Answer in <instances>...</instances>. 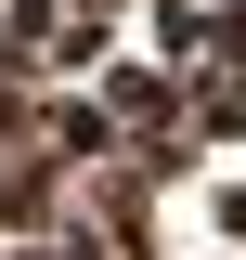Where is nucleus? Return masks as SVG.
<instances>
[{"label": "nucleus", "instance_id": "5", "mask_svg": "<svg viewBox=\"0 0 246 260\" xmlns=\"http://www.w3.org/2000/svg\"><path fill=\"white\" fill-rule=\"evenodd\" d=\"M26 117H39V91H26V78H0V156L26 143Z\"/></svg>", "mask_w": 246, "mask_h": 260}, {"label": "nucleus", "instance_id": "7", "mask_svg": "<svg viewBox=\"0 0 246 260\" xmlns=\"http://www.w3.org/2000/svg\"><path fill=\"white\" fill-rule=\"evenodd\" d=\"M52 13H91V26H117V13H130V0H52Z\"/></svg>", "mask_w": 246, "mask_h": 260}, {"label": "nucleus", "instance_id": "4", "mask_svg": "<svg viewBox=\"0 0 246 260\" xmlns=\"http://www.w3.org/2000/svg\"><path fill=\"white\" fill-rule=\"evenodd\" d=\"M13 260H117L91 221H52V234H13Z\"/></svg>", "mask_w": 246, "mask_h": 260}, {"label": "nucleus", "instance_id": "2", "mask_svg": "<svg viewBox=\"0 0 246 260\" xmlns=\"http://www.w3.org/2000/svg\"><path fill=\"white\" fill-rule=\"evenodd\" d=\"M26 143H39V156H65V182H78L91 156H117V117H104V104L78 91V78H65V91H52V104L26 117Z\"/></svg>", "mask_w": 246, "mask_h": 260}, {"label": "nucleus", "instance_id": "6", "mask_svg": "<svg viewBox=\"0 0 246 260\" xmlns=\"http://www.w3.org/2000/svg\"><path fill=\"white\" fill-rule=\"evenodd\" d=\"M208 234H233V247H246V182H220V195H208Z\"/></svg>", "mask_w": 246, "mask_h": 260}, {"label": "nucleus", "instance_id": "1", "mask_svg": "<svg viewBox=\"0 0 246 260\" xmlns=\"http://www.w3.org/2000/svg\"><path fill=\"white\" fill-rule=\"evenodd\" d=\"M91 104L117 117V143L182 130V65H130V52H104V65H91Z\"/></svg>", "mask_w": 246, "mask_h": 260}, {"label": "nucleus", "instance_id": "3", "mask_svg": "<svg viewBox=\"0 0 246 260\" xmlns=\"http://www.w3.org/2000/svg\"><path fill=\"white\" fill-rule=\"evenodd\" d=\"M52 221H65V156L13 143L0 156V234H52Z\"/></svg>", "mask_w": 246, "mask_h": 260}]
</instances>
